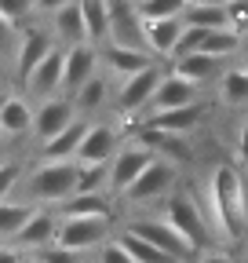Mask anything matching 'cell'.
<instances>
[{
    "label": "cell",
    "instance_id": "cell-1",
    "mask_svg": "<svg viewBox=\"0 0 248 263\" xmlns=\"http://www.w3.org/2000/svg\"><path fill=\"white\" fill-rule=\"evenodd\" d=\"M212 212L226 238H234L244 227V183L234 164H219L212 172Z\"/></svg>",
    "mask_w": 248,
    "mask_h": 263
},
{
    "label": "cell",
    "instance_id": "cell-2",
    "mask_svg": "<svg viewBox=\"0 0 248 263\" xmlns=\"http://www.w3.org/2000/svg\"><path fill=\"white\" fill-rule=\"evenodd\" d=\"M77 176H80L77 161H40L37 172L29 176V197H40V201H66V197L77 194Z\"/></svg>",
    "mask_w": 248,
    "mask_h": 263
},
{
    "label": "cell",
    "instance_id": "cell-3",
    "mask_svg": "<svg viewBox=\"0 0 248 263\" xmlns=\"http://www.w3.org/2000/svg\"><path fill=\"white\" fill-rule=\"evenodd\" d=\"M164 219L179 230L186 241H190L194 252H204V245H208V223L201 216V205L194 201L190 194H172L168 205H164Z\"/></svg>",
    "mask_w": 248,
    "mask_h": 263
},
{
    "label": "cell",
    "instance_id": "cell-4",
    "mask_svg": "<svg viewBox=\"0 0 248 263\" xmlns=\"http://www.w3.org/2000/svg\"><path fill=\"white\" fill-rule=\"evenodd\" d=\"M106 234H110V219L106 216H62L55 245L70 249V252H84V249L102 245Z\"/></svg>",
    "mask_w": 248,
    "mask_h": 263
},
{
    "label": "cell",
    "instance_id": "cell-5",
    "mask_svg": "<svg viewBox=\"0 0 248 263\" xmlns=\"http://www.w3.org/2000/svg\"><path fill=\"white\" fill-rule=\"evenodd\" d=\"M161 77H164V70H161L157 62L146 66L142 73L124 77L120 88H117V110H120V114H128V117H135L142 106L153 103V95H157V88H161Z\"/></svg>",
    "mask_w": 248,
    "mask_h": 263
},
{
    "label": "cell",
    "instance_id": "cell-6",
    "mask_svg": "<svg viewBox=\"0 0 248 263\" xmlns=\"http://www.w3.org/2000/svg\"><path fill=\"white\" fill-rule=\"evenodd\" d=\"M157 161V154H153L150 146H142V143H128V146H120L117 150V157L110 161V190L113 194H128V186L150 168V164Z\"/></svg>",
    "mask_w": 248,
    "mask_h": 263
},
{
    "label": "cell",
    "instance_id": "cell-7",
    "mask_svg": "<svg viewBox=\"0 0 248 263\" xmlns=\"http://www.w3.org/2000/svg\"><path fill=\"white\" fill-rule=\"evenodd\" d=\"M142 26L146 22L139 15V0H110V44L146 48Z\"/></svg>",
    "mask_w": 248,
    "mask_h": 263
},
{
    "label": "cell",
    "instance_id": "cell-8",
    "mask_svg": "<svg viewBox=\"0 0 248 263\" xmlns=\"http://www.w3.org/2000/svg\"><path fill=\"white\" fill-rule=\"evenodd\" d=\"M172 186H175V168L168 161H153L150 168L128 186L124 201L132 205H146V201H161V197H172Z\"/></svg>",
    "mask_w": 248,
    "mask_h": 263
},
{
    "label": "cell",
    "instance_id": "cell-9",
    "mask_svg": "<svg viewBox=\"0 0 248 263\" xmlns=\"http://www.w3.org/2000/svg\"><path fill=\"white\" fill-rule=\"evenodd\" d=\"M128 230H132V234H139V238H146L150 245L164 249V252H168V256H175L179 263L194 252V249H190V241H186V238L179 234V230H175L168 219H135Z\"/></svg>",
    "mask_w": 248,
    "mask_h": 263
},
{
    "label": "cell",
    "instance_id": "cell-10",
    "mask_svg": "<svg viewBox=\"0 0 248 263\" xmlns=\"http://www.w3.org/2000/svg\"><path fill=\"white\" fill-rule=\"evenodd\" d=\"M51 51H55V41L48 37L44 29H26L18 48H15V77H18V84H26L29 77H33V70Z\"/></svg>",
    "mask_w": 248,
    "mask_h": 263
},
{
    "label": "cell",
    "instance_id": "cell-11",
    "mask_svg": "<svg viewBox=\"0 0 248 263\" xmlns=\"http://www.w3.org/2000/svg\"><path fill=\"white\" fill-rule=\"evenodd\" d=\"M77 121V106L70 103V99H58V95H51V99H44L40 103V110H37V117H33V136L40 139V143H48V139H55L62 128H70Z\"/></svg>",
    "mask_w": 248,
    "mask_h": 263
},
{
    "label": "cell",
    "instance_id": "cell-12",
    "mask_svg": "<svg viewBox=\"0 0 248 263\" xmlns=\"http://www.w3.org/2000/svg\"><path fill=\"white\" fill-rule=\"evenodd\" d=\"M99 59L102 55L95 51V44H73V48H66V77H62V91L77 95L91 77H95Z\"/></svg>",
    "mask_w": 248,
    "mask_h": 263
},
{
    "label": "cell",
    "instance_id": "cell-13",
    "mask_svg": "<svg viewBox=\"0 0 248 263\" xmlns=\"http://www.w3.org/2000/svg\"><path fill=\"white\" fill-rule=\"evenodd\" d=\"M120 150V139H117V128L113 124H91L88 136L77 150V161L80 164H110Z\"/></svg>",
    "mask_w": 248,
    "mask_h": 263
},
{
    "label": "cell",
    "instance_id": "cell-14",
    "mask_svg": "<svg viewBox=\"0 0 248 263\" xmlns=\"http://www.w3.org/2000/svg\"><path fill=\"white\" fill-rule=\"evenodd\" d=\"M197 95H201V84L186 81V77H179V73L172 70V73L161 77V88H157V95H153V103H150V114L190 106V103H197Z\"/></svg>",
    "mask_w": 248,
    "mask_h": 263
},
{
    "label": "cell",
    "instance_id": "cell-15",
    "mask_svg": "<svg viewBox=\"0 0 248 263\" xmlns=\"http://www.w3.org/2000/svg\"><path fill=\"white\" fill-rule=\"evenodd\" d=\"M58 223H62V219H55L51 212H33V216L26 219V227L18 230L11 241H15L18 249H26V252L51 249V245L58 241Z\"/></svg>",
    "mask_w": 248,
    "mask_h": 263
},
{
    "label": "cell",
    "instance_id": "cell-16",
    "mask_svg": "<svg viewBox=\"0 0 248 263\" xmlns=\"http://www.w3.org/2000/svg\"><path fill=\"white\" fill-rule=\"evenodd\" d=\"M182 29H186L182 18H150V22L142 26V33H146V51H150L153 59H172V51H175V44H179V37H182Z\"/></svg>",
    "mask_w": 248,
    "mask_h": 263
},
{
    "label": "cell",
    "instance_id": "cell-17",
    "mask_svg": "<svg viewBox=\"0 0 248 263\" xmlns=\"http://www.w3.org/2000/svg\"><path fill=\"white\" fill-rule=\"evenodd\" d=\"M102 62L106 70L117 73L120 81L132 77V73H142L146 66H153V55L146 48H128V44H102Z\"/></svg>",
    "mask_w": 248,
    "mask_h": 263
},
{
    "label": "cell",
    "instance_id": "cell-18",
    "mask_svg": "<svg viewBox=\"0 0 248 263\" xmlns=\"http://www.w3.org/2000/svg\"><path fill=\"white\" fill-rule=\"evenodd\" d=\"M62 77H66V51L62 48H55L37 70H33V77L26 81V88L33 91V95H44V99H51L55 91H62Z\"/></svg>",
    "mask_w": 248,
    "mask_h": 263
},
{
    "label": "cell",
    "instance_id": "cell-19",
    "mask_svg": "<svg viewBox=\"0 0 248 263\" xmlns=\"http://www.w3.org/2000/svg\"><path fill=\"white\" fill-rule=\"evenodd\" d=\"M88 121H73L70 128H62L55 139H48L44 146H40V154H44V161H77V150H80V143H84V136H88Z\"/></svg>",
    "mask_w": 248,
    "mask_h": 263
},
{
    "label": "cell",
    "instance_id": "cell-20",
    "mask_svg": "<svg viewBox=\"0 0 248 263\" xmlns=\"http://www.w3.org/2000/svg\"><path fill=\"white\" fill-rule=\"evenodd\" d=\"M51 22H55V33H58V37L70 41V48H73V44H91V37H88V22H84V4H80V0H73L70 8L55 11Z\"/></svg>",
    "mask_w": 248,
    "mask_h": 263
},
{
    "label": "cell",
    "instance_id": "cell-21",
    "mask_svg": "<svg viewBox=\"0 0 248 263\" xmlns=\"http://www.w3.org/2000/svg\"><path fill=\"white\" fill-rule=\"evenodd\" d=\"M204 117V106L201 103H190V106H179V110H161V114H150V124H157L168 136H182V132L197 128Z\"/></svg>",
    "mask_w": 248,
    "mask_h": 263
},
{
    "label": "cell",
    "instance_id": "cell-22",
    "mask_svg": "<svg viewBox=\"0 0 248 263\" xmlns=\"http://www.w3.org/2000/svg\"><path fill=\"white\" fill-rule=\"evenodd\" d=\"M33 117H37V110H29L26 99L8 95L4 110H0V132L4 136H26V132H33Z\"/></svg>",
    "mask_w": 248,
    "mask_h": 263
},
{
    "label": "cell",
    "instance_id": "cell-23",
    "mask_svg": "<svg viewBox=\"0 0 248 263\" xmlns=\"http://www.w3.org/2000/svg\"><path fill=\"white\" fill-rule=\"evenodd\" d=\"M172 70H175L179 77H186V81H194V84H204V81H212L215 73H219V59H212V55L197 51V55L175 59V62H172Z\"/></svg>",
    "mask_w": 248,
    "mask_h": 263
},
{
    "label": "cell",
    "instance_id": "cell-24",
    "mask_svg": "<svg viewBox=\"0 0 248 263\" xmlns=\"http://www.w3.org/2000/svg\"><path fill=\"white\" fill-rule=\"evenodd\" d=\"M91 44H110V0H80Z\"/></svg>",
    "mask_w": 248,
    "mask_h": 263
},
{
    "label": "cell",
    "instance_id": "cell-25",
    "mask_svg": "<svg viewBox=\"0 0 248 263\" xmlns=\"http://www.w3.org/2000/svg\"><path fill=\"white\" fill-rule=\"evenodd\" d=\"M117 241L124 245V252H128L135 263H179L175 256H168V252H164V249H157V245H150L146 238L132 234V230H124V234H120Z\"/></svg>",
    "mask_w": 248,
    "mask_h": 263
},
{
    "label": "cell",
    "instance_id": "cell-26",
    "mask_svg": "<svg viewBox=\"0 0 248 263\" xmlns=\"http://www.w3.org/2000/svg\"><path fill=\"white\" fill-rule=\"evenodd\" d=\"M182 22H186V26H201V29H230V15H226V8H215V4H194V0H190V8H186Z\"/></svg>",
    "mask_w": 248,
    "mask_h": 263
},
{
    "label": "cell",
    "instance_id": "cell-27",
    "mask_svg": "<svg viewBox=\"0 0 248 263\" xmlns=\"http://www.w3.org/2000/svg\"><path fill=\"white\" fill-rule=\"evenodd\" d=\"M62 216H113V209H110V201L102 194H73V197H66V205H62Z\"/></svg>",
    "mask_w": 248,
    "mask_h": 263
},
{
    "label": "cell",
    "instance_id": "cell-28",
    "mask_svg": "<svg viewBox=\"0 0 248 263\" xmlns=\"http://www.w3.org/2000/svg\"><path fill=\"white\" fill-rule=\"evenodd\" d=\"M219 99L226 106H244L248 103V70H226L219 77Z\"/></svg>",
    "mask_w": 248,
    "mask_h": 263
},
{
    "label": "cell",
    "instance_id": "cell-29",
    "mask_svg": "<svg viewBox=\"0 0 248 263\" xmlns=\"http://www.w3.org/2000/svg\"><path fill=\"white\" fill-rule=\"evenodd\" d=\"M106 99H110V84H106L102 77H91V81L73 95V106H77L80 114H95V110L106 106Z\"/></svg>",
    "mask_w": 248,
    "mask_h": 263
},
{
    "label": "cell",
    "instance_id": "cell-30",
    "mask_svg": "<svg viewBox=\"0 0 248 263\" xmlns=\"http://www.w3.org/2000/svg\"><path fill=\"white\" fill-rule=\"evenodd\" d=\"M241 44H244L241 33H234V29H212L208 41H204V55H212V59H230V55L241 51Z\"/></svg>",
    "mask_w": 248,
    "mask_h": 263
},
{
    "label": "cell",
    "instance_id": "cell-31",
    "mask_svg": "<svg viewBox=\"0 0 248 263\" xmlns=\"http://www.w3.org/2000/svg\"><path fill=\"white\" fill-rule=\"evenodd\" d=\"M33 216L29 205H18V201H0V238H15L18 230L26 227V219Z\"/></svg>",
    "mask_w": 248,
    "mask_h": 263
},
{
    "label": "cell",
    "instance_id": "cell-32",
    "mask_svg": "<svg viewBox=\"0 0 248 263\" xmlns=\"http://www.w3.org/2000/svg\"><path fill=\"white\" fill-rule=\"evenodd\" d=\"M186 8H190V0H139L142 22H150V18H182Z\"/></svg>",
    "mask_w": 248,
    "mask_h": 263
},
{
    "label": "cell",
    "instance_id": "cell-33",
    "mask_svg": "<svg viewBox=\"0 0 248 263\" xmlns=\"http://www.w3.org/2000/svg\"><path fill=\"white\" fill-rule=\"evenodd\" d=\"M77 164H80V161H77ZM106 183H110V164H80L77 194H102Z\"/></svg>",
    "mask_w": 248,
    "mask_h": 263
},
{
    "label": "cell",
    "instance_id": "cell-34",
    "mask_svg": "<svg viewBox=\"0 0 248 263\" xmlns=\"http://www.w3.org/2000/svg\"><path fill=\"white\" fill-rule=\"evenodd\" d=\"M208 33H212V29L186 26V29H182V37H179V44H175V51H172V62H175V59H186V55H197V51H204Z\"/></svg>",
    "mask_w": 248,
    "mask_h": 263
},
{
    "label": "cell",
    "instance_id": "cell-35",
    "mask_svg": "<svg viewBox=\"0 0 248 263\" xmlns=\"http://www.w3.org/2000/svg\"><path fill=\"white\" fill-rule=\"evenodd\" d=\"M33 11H37V0H0V15H4L11 26L26 22Z\"/></svg>",
    "mask_w": 248,
    "mask_h": 263
},
{
    "label": "cell",
    "instance_id": "cell-36",
    "mask_svg": "<svg viewBox=\"0 0 248 263\" xmlns=\"http://www.w3.org/2000/svg\"><path fill=\"white\" fill-rule=\"evenodd\" d=\"M226 15H230V29L241 33V37H248V0H234V4H226Z\"/></svg>",
    "mask_w": 248,
    "mask_h": 263
},
{
    "label": "cell",
    "instance_id": "cell-37",
    "mask_svg": "<svg viewBox=\"0 0 248 263\" xmlns=\"http://www.w3.org/2000/svg\"><path fill=\"white\" fill-rule=\"evenodd\" d=\"M172 139H175V136H168V132H161L157 124H146V128L139 132V139H135V143H142V146H150V150H153V146L161 150V146H172Z\"/></svg>",
    "mask_w": 248,
    "mask_h": 263
},
{
    "label": "cell",
    "instance_id": "cell-38",
    "mask_svg": "<svg viewBox=\"0 0 248 263\" xmlns=\"http://www.w3.org/2000/svg\"><path fill=\"white\" fill-rule=\"evenodd\" d=\"M40 263H80L77 259V252H70V249H62V245H51V249H40V252H33Z\"/></svg>",
    "mask_w": 248,
    "mask_h": 263
},
{
    "label": "cell",
    "instance_id": "cell-39",
    "mask_svg": "<svg viewBox=\"0 0 248 263\" xmlns=\"http://www.w3.org/2000/svg\"><path fill=\"white\" fill-rule=\"evenodd\" d=\"M18 176H22L18 164H8V161L0 164V201H8V194H11V186L18 183Z\"/></svg>",
    "mask_w": 248,
    "mask_h": 263
},
{
    "label": "cell",
    "instance_id": "cell-40",
    "mask_svg": "<svg viewBox=\"0 0 248 263\" xmlns=\"http://www.w3.org/2000/svg\"><path fill=\"white\" fill-rule=\"evenodd\" d=\"M99 259H102V263H135L128 252H124V245H120V241H106Z\"/></svg>",
    "mask_w": 248,
    "mask_h": 263
},
{
    "label": "cell",
    "instance_id": "cell-41",
    "mask_svg": "<svg viewBox=\"0 0 248 263\" xmlns=\"http://www.w3.org/2000/svg\"><path fill=\"white\" fill-rule=\"evenodd\" d=\"M11 41H15V26L0 15V55H8L11 51Z\"/></svg>",
    "mask_w": 248,
    "mask_h": 263
},
{
    "label": "cell",
    "instance_id": "cell-42",
    "mask_svg": "<svg viewBox=\"0 0 248 263\" xmlns=\"http://www.w3.org/2000/svg\"><path fill=\"white\" fill-rule=\"evenodd\" d=\"M73 0H37V11H44V15H55V11H62V8H70Z\"/></svg>",
    "mask_w": 248,
    "mask_h": 263
},
{
    "label": "cell",
    "instance_id": "cell-43",
    "mask_svg": "<svg viewBox=\"0 0 248 263\" xmlns=\"http://www.w3.org/2000/svg\"><path fill=\"white\" fill-rule=\"evenodd\" d=\"M197 263H234V259H230L226 252H201Z\"/></svg>",
    "mask_w": 248,
    "mask_h": 263
},
{
    "label": "cell",
    "instance_id": "cell-44",
    "mask_svg": "<svg viewBox=\"0 0 248 263\" xmlns=\"http://www.w3.org/2000/svg\"><path fill=\"white\" fill-rule=\"evenodd\" d=\"M237 150H241V157L248 161V121L241 124V139H237Z\"/></svg>",
    "mask_w": 248,
    "mask_h": 263
},
{
    "label": "cell",
    "instance_id": "cell-45",
    "mask_svg": "<svg viewBox=\"0 0 248 263\" xmlns=\"http://www.w3.org/2000/svg\"><path fill=\"white\" fill-rule=\"evenodd\" d=\"M0 263H22L15 249H0Z\"/></svg>",
    "mask_w": 248,
    "mask_h": 263
},
{
    "label": "cell",
    "instance_id": "cell-46",
    "mask_svg": "<svg viewBox=\"0 0 248 263\" xmlns=\"http://www.w3.org/2000/svg\"><path fill=\"white\" fill-rule=\"evenodd\" d=\"M194 4H215V8H226V4H234V0H194Z\"/></svg>",
    "mask_w": 248,
    "mask_h": 263
},
{
    "label": "cell",
    "instance_id": "cell-47",
    "mask_svg": "<svg viewBox=\"0 0 248 263\" xmlns=\"http://www.w3.org/2000/svg\"><path fill=\"white\" fill-rule=\"evenodd\" d=\"M4 103H8V95H4V91H0V110H4Z\"/></svg>",
    "mask_w": 248,
    "mask_h": 263
},
{
    "label": "cell",
    "instance_id": "cell-48",
    "mask_svg": "<svg viewBox=\"0 0 248 263\" xmlns=\"http://www.w3.org/2000/svg\"><path fill=\"white\" fill-rule=\"evenodd\" d=\"M26 263H40V259H37V256H33V259H26Z\"/></svg>",
    "mask_w": 248,
    "mask_h": 263
},
{
    "label": "cell",
    "instance_id": "cell-49",
    "mask_svg": "<svg viewBox=\"0 0 248 263\" xmlns=\"http://www.w3.org/2000/svg\"><path fill=\"white\" fill-rule=\"evenodd\" d=\"M0 136H4V132H0Z\"/></svg>",
    "mask_w": 248,
    "mask_h": 263
},
{
    "label": "cell",
    "instance_id": "cell-50",
    "mask_svg": "<svg viewBox=\"0 0 248 263\" xmlns=\"http://www.w3.org/2000/svg\"><path fill=\"white\" fill-rule=\"evenodd\" d=\"M0 164H4V161H0Z\"/></svg>",
    "mask_w": 248,
    "mask_h": 263
}]
</instances>
